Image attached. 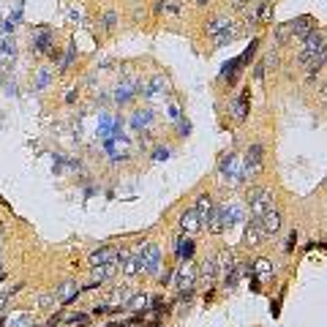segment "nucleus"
Returning <instances> with one entry per match:
<instances>
[{"label": "nucleus", "instance_id": "f257e3e1", "mask_svg": "<svg viewBox=\"0 0 327 327\" xmlns=\"http://www.w3.org/2000/svg\"><path fill=\"white\" fill-rule=\"evenodd\" d=\"M314 17H297V19H289L284 25L275 28V41L278 44H286V41H294V38H306L308 33H314Z\"/></svg>", "mask_w": 327, "mask_h": 327}, {"label": "nucleus", "instance_id": "f03ea898", "mask_svg": "<svg viewBox=\"0 0 327 327\" xmlns=\"http://www.w3.org/2000/svg\"><path fill=\"white\" fill-rule=\"evenodd\" d=\"M327 52V30H314V33H308L303 38V49H300V66L308 71V66L314 63L319 55Z\"/></svg>", "mask_w": 327, "mask_h": 327}, {"label": "nucleus", "instance_id": "7ed1b4c3", "mask_svg": "<svg viewBox=\"0 0 327 327\" xmlns=\"http://www.w3.org/2000/svg\"><path fill=\"white\" fill-rule=\"evenodd\" d=\"M248 207H251V218H262L265 213L275 210V196L270 188H251L248 191Z\"/></svg>", "mask_w": 327, "mask_h": 327}, {"label": "nucleus", "instance_id": "20e7f679", "mask_svg": "<svg viewBox=\"0 0 327 327\" xmlns=\"http://www.w3.org/2000/svg\"><path fill=\"white\" fill-rule=\"evenodd\" d=\"M172 286L178 289L180 297H188L196 286V267L191 262H183V265L174 270V278H172Z\"/></svg>", "mask_w": 327, "mask_h": 327}, {"label": "nucleus", "instance_id": "39448f33", "mask_svg": "<svg viewBox=\"0 0 327 327\" xmlns=\"http://www.w3.org/2000/svg\"><path fill=\"white\" fill-rule=\"evenodd\" d=\"M139 262H142V273L158 275V270H161V248L156 243H142Z\"/></svg>", "mask_w": 327, "mask_h": 327}, {"label": "nucleus", "instance_id": "423d86ee", "mask_svg": "<svg viewBox=\"0 0 327 327\" xmlns=\"http://www.w3.org/2000/svg\"><path fill=\"white\" fill-rule=\"evenodd\" d=\"M273 19V0H257L251 9H245V22L248 25H270Z\"/></svg>", "mask_w": 327, "mask_h": 327}, {"label": "nucleus", "instance_id": "0eeeda50", "mask_svg": "<svg viewBox=\"0 0 327 327\" xmlns=\"http://www.w3.org/2000/svg\"><path fill=\"white\" fill-rule=\"evenodd\" d=\"M205 229L210 235H221L227 229V210L224 207H218V205H213V210L207 213V218H205Z\"/></svg>", "mask_w": 327, "mask_h": 327}, {"label": "nucleus", "instance_id": "6e6552de", "mask_svg": "<svg viewBox=\"0 0 327 327\" xmlns=\"http://www.w3.org/2000/svg\"><path fill=\"white\" fill-rule=\"evenodd\" d=\"M248 109H251V90L243 87V90L237 93V98L232 101V117L237 123H243L245 117H248Z\"/></svg>", "mask_w": 327, "mask_h": 327}, {"label": "nucleus", "instance_id": "1a4fd4ad", "mask_svg": "<svg viewBox=\"0 0 327 327\" xmlns=\"http://www.w3.org/2000/svg\"><path fill=\"white\" fill-rule=\"evenodd\" d=\"M120 257V248L117 245H101L98 251L90 254V267H98V265H109V262H117ZM120 265V262H117Z\"/></svg>", "mask_w": 327, "mask_h": 327}, {"label": "nucleus", "instance_id": "9d476101", "mask_svg": "<svg viewBox=\"0 0 327 327\" xmlns=\"http://www.w3.org/2000/svg\"><path fill=\"white\" fill-rule=\"evenodd\" d=\"M180 229H183V232H186V235H196L199 229H205V221H202V215H199V213L194 210V207H188V210L180 215Z\"/></svg>", "mask_w": 327, "mask_h": 327}, {"label": "nucleus", "instance_id": "9b49d317", "mask_svg": "<svg viewBox=\"0 0 327 327\" xmlns=\"http://www.w3.org/2000/svg\"><path fill=\"white\" fill-rule=\"evenodd\" d=\"M262 161H265V147H262L259 142H254V145L245 150V161H243L245 172H259L262 169Z\"/></svg>", "mask_w": 327, "mask_h": 327}, {"label": "nucleus", "instance_id": "f8f14e48", "mask_svg": "<svg viewBox=\"0 0 327 327\" xmlns=\"http://www.w3.org/2000/svg\"><path fill=\"white\" fill-rule=\"evenodd\" d=\"M257 221H259V229H262V235H265V237H273L278 229H281V224H284L278 210H270V213L262 215V218H257Z\"/></svg>", "mask_w": 327, "mask_h": 327}, {"label": "nucleus", "instance_id": "ddd939ff", "mask_svg": "<svg viewBox=\"0 0 327 327\" xmlns=\"http://www.w3.org/2000/svg\"><path fill=\"white\" fill-rule=\"evenodd\" d=\"M52 44H55V36L49 28H38L36 30V38H33V49L38 55H49L52 52Z\"/></svg>", "mask_w": 327, "mask_h": 327}, {"label": "nucleus", "instance_id": "4468645a", "mask_svg": "<svg viewBox=\"0 0 327 327\" xmlns=\"http://www.w3.org/2000/svg\"><path fill=\"white\" fill-rule=\"evenodd\" d=\"M79 294H82V289H79V286L74 284V281H66V284H60L58 286V292H55V297H58L63 306H71V303H74Z\"/></svg>", "mask_w": 327, "mask_h": 327}, {"label": "nucleus", "instance_id": "2eb2a0df", "mask_svg": "<svg viewBox=\"0 0 327 327\" xmlns=\"http://www.w3.org/2000/svg\"><path fill=\"white\" fill-rule=\"evenodd\" d=\"M93 270V281L90 284H104V281H109V278H112L117 270H120V265H117V262H109V265H98V267H90Z\"/></svg>", "mask_w": 327, "mask_h": 327}, {"label": "nucleus", "instance_id": "dca6fc26", "mask_svg": "<svg viewBox=\"0 0 327 327\" xmlns=\"http://www.w3.org/2000/svg\"><path fill=\"white\" fill-rule=\"evenodd\" d=\"M232 25H235L232 19H227V17H215V19H210V22L205 25V33L213 36V38H218L221 33H227V30L232 28Z\"/></svg>", "mask_w": 327, "mask_h": 327}, {"label": "nucleus", "instance_id": "f3484780", "mask_svg": "<svg viewBox=\"0 0 327 327\" xmlns=\"http://www.w3.org/2000/svg\"><path fill=\"white\" fill-rule=\"evenodd\" d=\"M262 240H265V235H262V229H259V221L251 218L248 227H245V243H248L251 248H257V245H262Z\"/></svg>", "mask_w": 327, "mask_h": 327}, {"label": "nucleus", "instance_id": "a211bd4d", "mask_svg": "<svg viewBox=\"0 0 327 327\" xmlns=\"http://www.w3.org/2000/svg\"><path fill=\"white\" fill-rule=\"evenodd\" d=\"M218 275V267H215V257H210V259H205L202 262V267L196 270V278H202V281H207V286L213 284V278Z\"/></svg>", "mask_w": 327, "mask_h": 327}, {"label": "nucleus", "instance_id": "6ab92c4d", "mask_svg": "<svg viewBox=\"0 0 327 327\" xmlns=\"http://www.w3.org/2000/svg\"><path fill=\"white\" fill-rule=\"evenodd\" d=\"M174 251H178V257H180L183 262H188L191 254H194V240H191V237H180L178 245H174Z\"/></svg>", "mask_w": 327, "mask_h": 327}, {"label": "nucleus", "instance_id": "aec40b11", "mask_svg": "<svg viewBox=\"0 0 327 327\" xmlns=\"http://www.w3.org/2000/svg\"><path fill=\"white\" fill-rule=\"evenodd\" d=\"M213 205H215V202H213V196H210V194H202V196H196L194 210H196L199 215H202V221H205V218H207V213L213 210Z\"/></svg>", "mask_w": 327, "mask_h": 327}, {"label": "nucleus", "instance_id": "412c9836", "mask_svg": "<svg viewBox=\"0 0 327 327\" xmlns=\"http://www.w3.org/2000/svg\"><path fill=\"white\" fill-rule=\"evenodd\" d=\"M240 58H235V60H229L227 66H224V79H229V85H235V79H237V74H240Z\"/></svg>", "mask_w": 327, "mask_h": 327}, {"label": "nucleus", "instance_id": "4be33fe9", "mask_svg": "<svg viewBox=\"0 0 327 327\" xmlns=\"http://www.w3.org/2000/svg\"><path fill=\"white\" fill-rule=\"evenodd\" d=\"M251 270H254V273H257L259 278H270V275H273V265H270L267 259H257Z\"/></svg>", "mask_w": 327, "mask_h": 327}, {"label": "nucleus", "instance_id": "5701e85b", "mask_svg": "<svg viewBox=\"0 0 327 327\" xmlns=\"http://www.w3.org/2000/svg\"><path fill=\"white\" fill-rule=\"evenodd\" d=\"M134 93H137V90H134V85H131V82H125V85H120V87H117L115 98H117V104H125V101H129L131 95H134Z\"/></svg>", "mask_w": 327, "mask_h": 327}, {"label": "nucleus", "instance_id": "b1692460", "mask_svg": "<svg viewBox=\"0 0 327 327\" xmlns=\"http://www.w3.org/2000/svg\"><path fill=\"white\" fill-rule=\"evenodd\" d=\"M147 303H150L147 294H137V297H131V300H129V308L134 311V314H139V311H145V308H147Z\"/></svg>", "mask_w": 327, "mask_h": 327}, {"label": "nucleus", "instance_id": "393cba45", "mask_svg": "<svg viewBox=\"0 0 327 327\" xmlns=\"http://www.w3.org/2000/svg\"><path fill=\"white\" fill-rule=\"evenodd\" d=\"M22 289V284H17V286H11V289L9 292H3V294H0V311H3L6 306H9V300H11V294H17Z\"/></svg>", "mask_w": 327, "mask_h": 327}, {"label": "nucleus", "instance_id": "a878e982", "mask_svg": "<svg viewBox=\"0 0 327 327\" xmlns=\"http://www.w3.org/2000/svg\"><path fill=\"white\" fill-rule=\"evenodd\" d=\"M71 63H74V44H68V52H66V58H63V63H60V68L66 71Z\"/></svg>", "mask_w": 327, "mask_h": 327}, {"label": "nucleus", "instance_id": "bb28decb", "mask_svg": "<svg viewBox=\"0 0 327 327\" xmlns=\"http://www.w3.org/2000/svg\"><path fill=\"white\" fill-rule=\"evenodd\" d=\"M38 306H41V308L55 306V294H41V297H38Z\"/></svg>", "mask_w": 327, "mask_h": 327}, {"label": "nucleus", "instance_id": "cd10ccee", "mask_svg": "<svg viewBox=\"0 0 327 327\" xmlns=\"http://www.w3.org/2000/svg\"><path fill=\"white\" fill-rule=\"evenodd\" d=\"M87 322V314H71L68 316V324H85Z\"/></svg>", "mask_w": 327, "mask_h": 327}, {"label": "nucleus", "instance_id": "c85d7f7f", "mask_svg": "<svg viewBox=\"0 0 327 327\" xmlns=\"http://www.w3.org/2000/svg\"><path fill=\"white\" fill-rule=\"evenodd\" d=\"M153 311H156V314H164V311H166V303H164L161 297H153Z\"/></svg>", "mask_w": 327, "mask_h": 327}, {"label": "nucleus", "instance_id": "c756f323", "mask_svg": "<svg viewBox=\"0 0 327 327\" xmlns=\"http://www.w3.org/2000/svg\"><path fill=\"white\" fill-rule=\"evenodd\" d=\"M251 3H257V0H232V6H235V9H240V11H245Z\"/></svg>", "mask_w": 327, "mask_h": 327}, {"label": "nucleus", "instance_id": "7c9ffc66", "mask_svg": "<svg viewBox=\"0 0 327 327\" xmlns=\"http://www.w3.org/2000/svg\"><path fill=\"white\" fill-rule=\"evenodd\" d=\"M109 311H112L109 306H93V311H90V314H93V316H104V314H109Z\"/></svg>", "mask_w": 327, "mask_h": 327}, {"label": "nucleus", "instance_id": "2f4dec72", "mask_svg": "<svg viewBox=\"0 0 327 327\" xmlns=\"http://www.w3.org/2000/svg\"><path fill=\"white\" fill-rule=\"evenodd\" d=\"M150 123V112H145V115H137L134 117V125H147Z\"/></svg>", "mask_w": 327, "mask_h": 327}, {"label": "nucleus", "instance_id": "473e14b6", "mask_svg": "<svg viewBox=\"0 0 327 327\" xmlns=\"http://www.w3.org/2000/svg\"><path fill=\"white\" fill-rule=\"evenodd\" d=\"M294 243H297V232H289V237H286V245H284V248H286V251H292V248H294Z\"/></svg>", "mask_w": 327, "mask_h": 327}, {"label": "nucleus", "instance_id": "72a5a7b5", "mask_svg": "<svg viewBox=\"0 0 327 327\" xmlns=\"http://www.w3.org/2000/svg\"><path fill=\"white\" fill-rule=\"evenodd\" d=\"M3 52L6 55H9V52L14 55V38H3Z\"/></svg>", "mask_w": 327, "mask_h": 327}, {"label": "nucleus", "instance_id": "f704fd0d", "mask_svg": "<svg viewBox=\"0 0 327 327\" xmlns=\"http://www.w3.org/2000/svg\"><path fill=\"white\" fill-rule=\"evenodd\" d=\"M46 82H49V74H46V71H41V77H38V87L44 90V87H46Z\"/></svg>", "mask_w": 327, "mask_h": 327}, {"label": "nucleus", "instance_id": "c9c22d12", "mask_svg": "<svg viewBox=\"0 0 327 327\" xmlns=\"http://www.w3.org/2000/svg\"><path fill=\"white\" fill-rule=\"evenodd\" d=\"M319 101H322V104H327V82H324L322 87H319Z\"/></svg>", "mask_w": 327, "mask_h": 327}, {"label": "nucleus", "instance_id": "e433bc0d", "mask_svg": "<svg viewBox=\"0 0 327 327\" xmlns=\"http://www.w3.org/2000/svg\"><path fill=\"white\" fill-rule=\"evenodd\" d=\"M25 324H30V316H19L17 322L11 324V327H25Z\"/></svg>", "mask_w": 327, "mask_h": 327}, {"label": "nucleus", "instance_id": "4c0bfd02", "mask_svg": "<svg viewBox=\"0 0 327 327\" xmlns=\"http://www.w3.org/2000/svg\"><path fill=\"white\" fill-rule=\"evenodd\" d=\"M196 3H207V0H196Z\"/></svg>", "mask_w": 327, "mask_h": 327}, {"label": "nucleus", "instance_id": "58836bf2", "mask_svg": "<svg viewBox=\"0 0 327 327\" xmlns=\"http://www.w3.org/2000/svg\"><path fill=\"white\" fill-rule=\"evenodd\" d=\"M3 324H6V322H3V319H0V327H3Z\"/></svg>", "mask_w": 327, "mask_h": 327}]
</instances>
